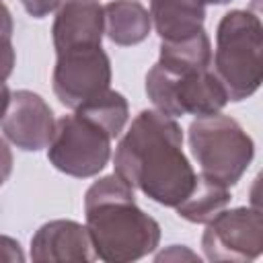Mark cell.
<instances>
[{
  "instance_id": "cell-23",
  "label": "cell",
  "mask_w": 263,
  "mask_h": 263,
  "mask_svg": "<svg viewBox=\"0 0 263 263\" xmlns=\"http://www.w3.org/2000/svg\"><path fill=\"white\" fill-rule=\"evenodd\" d=\"M203 4H226V2H230V0H201Z\"/></svg>"
},
{
  "instance_id": "cell-8",
  "label": "cell",
  "mask_w": 263,
  "mask_h": 263,
  "mask_svg": "<svg viewBox=\"0 0 263 263\" xmlns=\"http://www.w3.org/2000/svg\"><path fill=\"white\" fill-rule=\"evenodd\" d=\"M263 220L257 208L222 210L208 222L203 251L212 261H247L261 253Z\"/></svg>"
},
{
  "instance_id": "cell-2",
  "label": "cell",
  "mask_w": 263,
  "mask_h": 263,
  "mask_svg": "<svg viewBox=\"0 0 263 263\" xmlns=\"http://www.w3.org/2000/svg\"><path fill=\"white\" fill-rule=\"evenodd\" d=\"M86 230L95 257L103 261H134L156 249V220L134 203V187L109 175L95 181L84 195Z\"/></svg>"
},
{
  "instance_id": "cell-12",
  "label": "cell",
  "mask_w": 263,
  "mask_h": 263,
  "mask_svg": "<svg viewBox=\"0 0 263 263\" xmlns=\"http://www.w3.org/2000/svg\"><path fill=\"white\" fill-rule=\"evenodd\" d=\"M201 0H150V21L162 41H179L203 31Z\"/></svg>"
},
{
  "instance_id": "cell-14",
  "label": "cell",
  "mask_w": 263,
  "mask_h": 263,
  "mask_svg": "<svg viewBox=\"0 0 263 263\" xmlns=\"http://www.w3.org/2000/svg\"><path fill=\"white\" fill-rule=\"evenodd\" d=\"M212 64V45L203 31L179 39V41H162L158 66L171 74H189L197 70H205Z\"/></svg>"
},
{
  "instance_id": "cell-15",
  "label": "cell",
  "mask_w": 263,
  "mask_h": 263,
  "mask_svg": "<svg viewBox=\"0 0 263 263\" xmlns=\"http://www.w3.org/2000/svg\"><path fill=\"white\" fill-rule=\"evenodd\" d=\"M230 201L228 187L214 183L205 177H197L195 187L191 193L177 205V212L181 218L195 222V224H208L212 218H216Z\"/></svg>"
},
{
  "instance_id": "cell-13",
  "label": "cell",
  "mask_w": 263,
  "mask_h": 263,
  "mask_svg": "<svg viewBox=\"0 0 263 263\" xmlns=\"http://www.w3.org/2000/svg\"><path fill=\"white\" fill-rule=\"evenodd\" d=\"M105 33L117 45H136L150 35V12L138 0H113L103 6Z\"/></svg>"
},
{
  "instance_id": "cell-7",
  "label": "cell",
  "mask_w": 263,
  "mask_h": 263,
  "mask_svg": "<svg viewBox=\"0 0 263 263\" xmlns=\"http://www.w3.org/2000/svg\"><path fill=\"white\" fill-rule=\"evenodd\" d=\"M111 64L101 45L76 47L58 53L53 68V92L62 105L78 109L109 90Z\"/></svg>"
},
{
  "instance_id": "cell-4",
  "label": "cell",
  "mask_w": 263,
  "mask_h": 263,
  "mask_svg": "<svg viewBox=\"0 0 263 263\" xmlns=\"http://www.w3.org/2000/svg\"><path fill=\"white\" fill-rule=\"evenodd\" d=\"M189 148L201 177L232 187L249 168L255 146L251 136L228 115H203L189 125Z\"/></svg>"
},
{
  "instance_id": "cell-6",
  "label": "cell",
  "mask_w": 263,
  "mask_h": 263,
  "mask_svg": "<svg viewBox=\"0 0 263 263\" xmlns=\"http://www.w3.org/2000/svg\"><path fill=\"white\" fill-rule=\"evenodd\" d=\"M111 156V136L80 113L64 115L55 121L53 138L47 146L49 162L72 177H95Z\"/></svg>"
},
{
  "instance_id": "cell-20",
  "label": "cell",
  "mask_w": 263,
  "mask_h": 263,
  "mask_svg": "<svg viewBox=\"0 0 263 263\" xmlns=\"http://www.w3.org/2000/svg\"><path fill=\"white\" fill-rule=\"evenodd\" d=\"M10 171H12V152H10L8 144L0 138V185L8 179Z\"/></svg>"
},
{
  "instance_id": "cell-22",
  "label": "cell",
  "mask_w": 263,
  "mask_h": 263,
  "mask_svg": "<svg viewBox=\"0 0 263 263\" xmlns=\"http://www.w3.org/2000/svg\"><path fill=\"white\" fill-rule=\"evenodd\" d=\"M8 101H10V90L6 84H0V119L4 117L6 113V107H8Z\"/></svg>"
},
{
  "instance_id": "cell-10",
  "label": "cell",
  "mask_w": 263,
  "mask_h": 263,
  "mask_svg": "<svg viewBox=\"0 0 263 263\" xmlns=\"http://www.w3.org/2000/svg\"><path fill=\"white\" fill-rule=\"evenodd\" d=\"M51 33L58 53L101 45L105 33L103 6L97 0H68L58 8Z\"/></svg>"
},
{
  "instance_id": "cell-17",
  "label": "cell",
  "mask_w": 263,
  "mask_h": 263,
  "mask_svg": "<svg viewBox=\"0 0 263 263\" xmlns=\"http://www.w3.org/2000/svg\"><path fill=\"white\" fill-rule=\"evenodd\" d=\"M14 49L8 37H0V84L6 82V78L10 76L12 68H14Z\"/></svg>"
},
{
  "instance_id": "cell-1",
  "label": "cell",
  "mask_w": 263,
  "mask_h": 263,
  "mask_svg": "<svg viewBox=\"0 0 263 263\" xmlns=\"http://www.w3.org/2000/svg\"><path fill=\"white\" fill-rule=\"evenodd\" d=\"M181 148L183 134L175 117L142 111L115 150V175L150 199L177 208L197 181Z\"/></svg>"
},
{
  "instance_id": "cell-3",
  "label": "cell",
  "mask_w": 263,
  "mask_h": 263,
  "mask_svg": "<svg viewBox=\"0 0 263 263\" xmlns=\"http://www.w3.org/2000/svg\"><path fill=\"white\" fill-rule=\"evenodd\" d=\"M214 74L222 82L228 101L251 97L263 78L261 21L249 10H230L216 33Z\"/></svg>"
},
{
  "instance_id": "cell-16",
  "label": "cell",
  "mask_w": 263,
  "mask_h": 263,
  "mask_svg": "<svg viewBox=\"0 0 263 263\" xmlns=\"http://www.w3.org/2000/svg\"><path fill=\"white\" fill-rule=\"evenodd\" d=\"M76 113L84 115L86 119H90L92 123L103 127L113 140L115 136L121 134L129 111H127V101L123 99V95L109 88L103 95H99V97L90 99L88 103H84L82 107H78Z\"/></svg>"
},
{
  "instance_id": "cell-9",
  "label": "cell",
  "mask_w": 263,
  "mask_h": 263,
  "mask_svg": "<svg viewBox=\"0 0 263 263\" xmlns=\"http://www.w3.org/2000/svg\"><path fill=\"white\" fill-rule=\"evenodd\" d=\"M0 125L4 136L16 148L27 152L47 148L55 132V119L49 105L31 90L10 92V101Z\"/></svg>"
},
{
  "instance_id": "cell-21",
  "label": "cell",
  "mask_w": 263,
  "mask_h": 263,
  "mask_svg": "<svg viewBox=\"0 0 263 263\" xmlns=\"http://www.w3.org/2000/svg\"><path fill=\"white\" fill-rule=\"evenodd\" d=\"M12 35V16L8 12V8L4 6V2L0 0V37H8Z\"/></svg>"
},
{
  "instance_id": "cell-11",
  "label": "cell",
  "mask_w": 263,
  "mask_h": 263,
  "mask_svg": "<svg viewBox=\"0 0 263 263\" xmlns=\"http://www.w3.org/2000/svg\"><path fill=\"white\" fill-rule=\"evenodd\" d=\"M35 261H88L95 251L86 226L72 220H53L37 230L31 240Z\"/></svg>"
},
{
  "instance_id": "cell-5",
  "label": "cell",
  "mask_w": 263,
  "mask_h": 263,
  "mask_svg": "<svg viewBox=\"0 0 263 263\" xmlns=\"http://www.w3.org/2000/svg\"><path fill=\"white\" fill-rule=\"evenodd\" d=\"M146 92L156 111L181 115H214L228 103V95L214 70H197L189 74H171L154 64L146 74Z\"/></svg>"
},
{
  "instance_id": "cell-18",
  "label": "cell",
  "mask_w": 263,
  "mask_h": 263,
  "mask_svg": "<svg viewBox=\"0 0 263 263\" xmlns=\"http://www.w3.org/2000/svg\"><path fill=\"white\" fill-rule=\"evenodd\" d=\"M21 2L25 10L35 18H43L55 8H60V0H21Z\"/></svg>"
},
{
  "instance_id": "cell-19",
  "label": "cell",
  "mask_w": 263,
  "mask_h": 263,
  "mask_svg": "<svg viewBox=\"0 0 263 263\" xmlns=\"http://www.w3.org/2000/svg\"><path fill=\"white\" fill-rule=\"evenodd\" d=\"M23 253L18 249V242L8 238V236H0V261H23Z\"/></svg>"
}]
</instances>
